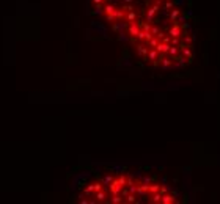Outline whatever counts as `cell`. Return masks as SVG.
Returning a JSON list of instances; mask_svg holds the SVG:
<instances>
[{
    "label": "cell",
    "mask_w": 220,
    "mask_h": 204,
    "mask_svg": "<svg viewBox=\"0 0 220 204\" xmlns=\"http://www.w3.org/2000/svg\"><path fill=\"white\" fill-rule=\"evenodd\" d=\"M138 32H140V25H138V22H137V21L130 22V25L127 27V33H129L132 38H137Z\"/></svg>",
    "instance_id": "7a4b0ae2"
},
{
    "label": "cell",
    "mask_w": 220,
    "mask_h": 204,
    "mask_svg": "<svg viewBox=\"0 0 220 204\" xmlns=\"http://www.w3.org/2000/svg\"><path fill=\"white\" fill-rule=\"evenodd\" d=\"M178 52H179L178 47H175V46H170V50H168V55H170V57H176V55H178Z\"/></svg>",
    "instance_id": "9a60e30c"
},
{
    "label": "cell",
    "mask_w": 220,
    "mask_h": 204,
    "mask_svg": "<svg viewBox=\"0 0 220 204\" xmlns=\"http://www.w3.org/2000/svg\"><path fill=\"white\" fill-rule=\"evenodd\" d=\"M149 32H151V33L154 35V36H156V35L159 33V28H157V27H151V30H149Z\"/></svg>",
    "instance_id": "d6986e66"
},
{
    "label": "cell",
    "mask_w": 220,
    "mask_h": 204,
    "mask_svg": "<svg viewBox=\"0 0 220 204\" xmlns=\"http://www.w3.org/2000/svg\"><path fill=\"white\" fill-rule=\"evenodd\" d=\"M159 188H160L159 184H149L148 185V193L153 195V193H156V192H159Z\"/></svg>",
    "instance_id": "30bf717a"
},
{
    "label": "cell",
    "mask_w": 220,
    "mask_h": 204,
    "mask_svg": "<svg viewBox=\"0 0 220 204\" xmlns=\"http://www.w3.org/2000/svg\"><path fill=\"white\" fill-rule=\"evenodd\" d=\"M137 52H138V55L140 57H145L148 55V47H146V46H143V44H140V46H137Z\"/></svg>",
    "instance_id": "52a82bcc"
},
{
    "label": "cell",
    "mask_w": 220,
    "mask_h": 204,
    "mask_svg": "<svg viewBox=\"0 0 220 204\" xmlns=\"http://www.w3.org/2000/svg\"><path fill=\"white\" fill-rule=\"evenodd\" d=\"M159 8H160V0H159L157 3H154L151 8L148 10V13H146V17H148V21H153V17L156 16V13L159 11Z\"/></svg>",
    "instance_id": "277c9868"
},
{
    "label": "cell",
    "mask_w": 220,
    "mask_h": 204,
    "mask_svg": "<svg viewBox=\"0 0 220 204\" xmlns=\"http://www.w3.org/2000/svg\"><path fill=\"white\" fill-rule=\"evenodd\" d=\"M123 188H124V185L118 180V178L117 179H112V182L109 184V190L112 192V195H119Z\"/></svg>",
    "instance_id": "6da1fadb"
},
{
    "label": "cell",
    "mask_w": 220,
    "mask_h": 204,
    "mask_svg": "<svg viewBox=\"0 0 220 204\" xmlns=\"http://www.w3.org/2000/svg\"><path fill=\"white\" fill-rule=\"evenodd\" d=\"M168 35H170L171 38H179V36H183V28H181V25H179V24H175L173 27H170Z\"/></svg>",
    "instance_id": "3957f363"
},
{
    "label": "cell",
    "mask_w": 220,
    "mask_h": 204,
    "mask_svg": "<svg viewBox=\"0 0 220 204\" xmlns=\"http://www.w3.org/2000/svg\"><path fill=\"white\" fill-rule=\"evenodd\" d=\"M173 6H175V3H173V2H165L164 8L167 10V11H170V10H173Z\"/></svg>",
    "instance_id": "2e32d148"
},
{
    "label": "cell",
    "mask_w": 220,
    "mask_h": 204,
    "mask_svg": "<svg viewBox=\"0 0 220 204\" xmlns=\"http://www.w3.org/2000/svg\"><path fill=\"white\" fill-rule=\"evenodd\" d=\"M170 43H171V46H178V47H179V39H178V38H173Z\"/></svg>",
    "instance_id": "ac0fdd59"
},
{
    "label": "cell",
    "mask_w": 220,
    "mask_h": 204,
    "mask_svg": "<svg viewBox=\"0 0 220 204\" xmlns=\"http://www.w3.org/2000/svg\"><path fill=\"white\" fill-rule=\"evenodd\" d=\"M93 2L96 3V5H99V3H104V2H105V0H93Z\"/></svg>",
    "instance_id": "ffe728a7"
},
{
    "label": "cell",
    "mask_w": 220,
    "mask_h": 204,
    "mask_svg": "<svg viewBox=\"0 0 220 204\" xmlns=\"http://www.w3.org/2000/svg\"><path fill=\"white\" fill-rule=\"evenodd\" d=\"M170 43H164V41H159V44L156 46V50L160 53V55H164V53H168V50H170Z\"/></svg>",
    "instance_id": "5b68a950"
},
{
    "label": "cell",
    "mask_w": 220,
    "mask_h": 204,
    "mask_svg": "<svg viewBox=\"0 0 220 204\" xmlns=\"http://www.w3.org/2000/svg\"><path fill=\"white\" fill-rule=\"evenodd\" d=\"M179 14H181V10H178V8H173V10H171V14H170V21L176 22V19L179 17Z\"/></svg>",
    "instance_id": "9c48e42d"
},
{
    "label": "cell",
    "mask_w": 220,
    "mask_h": 204,
    "mask_svg": "<svg viewBox=\"0 0 220 204\" xmlns=\"http://www.w3.org/2000/svg\"><path fill=\"white\" fill-rule=\"evenodd\" d=\"M159 57H160V53L157 52L156 49H151V50H148V60H149V61H153V63H154V61H160Z\"/></svg>",
    "instance_id": "8992f818"
},
{
    "label": "cell",
    "mask_w": 220,
    "mask_h": 204,
    "mask_svg": "<svg viewBox=\"0 0 220 204\" xmlns=\"http://www.w3.org/2000/svg\"><path fill=\"white\" fill-rule=\"evenodd\" d=\"M126 19H127V21H129V22H134V21H135V17H137V14L135 13H134V11L132 10H130V11H126Z\"/></svg>",
    "instance_id": "4fadbf2b"
},
{
    "label": "cell",
    "mask_w": 220,
    "mask_h": 204,
    "mask_svg": "<svg viewBox=\"0 0 220 204\" xmlns=\"http://www.w3.org/2000/svg\"><path fill=\"white\" fill-rule=\"evenodd\" d=\"M162 203H164V204L175 203V196H173V195H168V193H164V195H162Z\"/></svg>",
    "instance_id": "ba28073f"
},
{
    "label": "cell",
    "mask_w": 220,
    "mask_h": 204,
    "mask_svg": "<svg viewBox=\"0 0 220 204\" xmlns=\"http://www.w3.org/2000/svg\"><path fill=\"white\" fill-rule=\"evenodd\" d=\"M160 2H164V0H160Z\"/></svg>",
    "instance_id": "44dd1931"
},
{
    "label": "cell",
    "mask_w": 220,
    "mask_h": 204,
    "mask_svg": "<svg viewBox=\"0 0 220 204\" xmlns=\"http://www.w3.org/2000/svg\"><path fill=\"white\" fill-rule=\"evenodd\" d=\"M159 41H160L159 38H154V36H153L151 39L148 41V46H149V47H151V49H156V46L159 44Z\"/></svg>",
    "instance_id": "7c38bea8"
},
{
    "label": "cell",
    "mask_w": 220,
    "mask_h": 204,
    "mask_svg": "<svg viewBox=\"0 0 220 204\" xmlns=\"http://www.w3.org/2000/svg\"><path fill=\"white\" fill-rule=\"evenodd\" d=\"M151 201H153V203H162V193H160V192H156V193H153Z\"/></svg>",
    "instance_id": "8fae6325"
},
{
    "label": "cell",
    "mask_w": 220,
    "mask_h": 204,
    "mask_svg": "<svg viewBox=\"0 0 220 204\" xmlns=\"http://www.w3.org/2000/svg\"><path fill=\"white\" fill-rule=\"evenodd\" d=\"M112 179H113V178H112V176H107V178L102 180V184H105V185H109V184L112 182Z\"/></svg>",
    "instance_id": "e0dca14e"
},
{
    "label": "cell",
    "mask_w": 220,
    "mask_h": 204,
    "mask_svg": "<svg viewBox=\"0 0 220 204\" xmlns=\"http://www.w3.org/2000/svg\"><path fill=\"white\" fill-rule=\"evenodd\" d=\"M105 193H104L102 190H99V192H96V201H105Z\"/></svg>",
    "instance_id": "5bb4252c"
}]
</instances>
